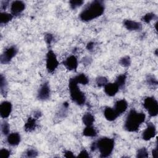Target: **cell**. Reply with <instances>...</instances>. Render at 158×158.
Masks as SVG:
<instances>
[{
	"label": "cell",
	"instance_id": "6da1fadb",
	"mask_svg": "<svg viewBox=\"0 0 158 158\" xmlns=\"http://www.w3.org/2000/svg\"><path fill=\"white\" fill-rule=\"evenodd\" d=\"M105 6L102 1L95 0L88 3L79 14L80 19L83 22H89L96 19L104 12Z\"/></svg>",
	"mask_w": 158,
	"mask_h": 158
},
{
	"label": "cell",
	"instance_id": "7a4b0ae2",
	"mask_svg": "<svg viewBox=\"0 0 158 158\" xmlns=\"http://www.w3.org/2000/svg\"><path fill=\"white\" fill-rule=\"evenodd\" d=\"M146 115L143 112H138L135 109H131L124 123V129L129 132H135L139 130L140 125L145 121Z\"/></svg>",
	"mask_w": 158,
	"mask_h": 158
},
{
	"label": "cell",
	"instance_id": "3957f363",
	"mask_svg": "<svg viewBox=\"0 0 158 158\" xmlns=\"http://www.w3.org/2000/svg\"><path fill=\"white\" fill-rule=\"evenodd\" d=\"M114 146V139L108 137H102L96 141L92 143L91 145V151L93 152L96 149H98L100 153V157L105 158L109 157L111 155Z\"/></svg>",
	"mask_w": 158,
	"mask_h": 158
},
{
	"label": "cell",
	"instance_id": "277c9868",
	"mask_svg": "<svg viewBox=\"0 0 158 158\" xmlns=\"http://www.w3.org/2000/svg\"><path fill=\"white\" fill-rule=\"evenodd\" d=\"M75 78H71L69 81V88L72 100L78 106H83L86 102V96L78 86Z\"/></svg>",
	"mask_w": 158,
	"mask_h": 158
},
{
	"label": "cell",
	"instance_id": "5b68a950",
	"mask_svg": "<svg viewBox=\"0 0 158 158\" xmlns=\"http://www.w3.org/2000/svg\"><path fill=\"white\" fill-rule=\"evenodd\" d=\"M143 106L150 117H156L158 114V102L154 97H147L144 99Z\"/></svg>",
	"mask_w": 158,
	"mask_h": 158
},
{
	"label": "cell",
	"instance_id": "8992f818",
	"mask_svg": "<svg viewBox=\"0 0 158 158\" xmlns=\"http://www.w3.org/2000/svg\"><path fill=\"white\" fill-rule=\"evenodd\" d=\"M59 63L57 60V57L51 49H49L46 54V69L49 73H52L58 67Z\"/></svg>",
	"mask_w": 158,
	"mask_h": 158
},
{
	"label": "cell",
	"instance_id": "52a82bcc",
	"mask_svg": "<svg viewBox=\"0 0 158 158\" xmlns=\"http://www.w3.org/2000/svg\"><path fill=\"white\" fill-rule=\"evenodd\" d=\"M18 52V48H17L16 46H11L3 52V53L1 55L0 57V62L2 64H7L10 60L13 57H14L17 53Z\"/></svg>",
	"mask_w": 158,
	"mask_h": 158
},
{
	"label": "cell",
	"instance_id": "ba28073f",
	"mask_svg": "<svg viewBox=\"0 0 158 158\" xmlns=\"http://www.w3.org/2000/svg\"><path fill=\"white\" fill-rule=\"evenodd\" d=\"M51 94L50 87L48 82H44L42 84L38 89L37 98L41 101H45L49 98Z\"/></svg>",
	"mask_w": 158,
	"mask_h": 158
},
{
	"label": "cell",
	"instance_id": "9c48e42d",
	"mask_svg": "<svg viewBox=\"0 0 158 158\" xmlns=\"http://www.w3.org/2000/svg\"><path fill=\"white\" fill-rule=\"evenodd\" d=\"M156 135V128L155 125L149 122L147 123L146 128L143 131L142 133V138L145 141H149L153 138Z\"/></svg>",
	"mask_w": 158,
	"mask_h": 158
},
{
	"label": "cell",
	"instance_id": "30bf717a",
	"mask_svg": "<svg viewBox=\"0 0 158 158\" xmlns=\"http://www.w3.org/2000/svg\"><path fill=\"white\" fill-rule=\"evenodd\" d=\"M62 64L65 67V68L70 71H77L78 65V60L77 57L73 55L68 57L65 60L63 61Z\"/></svg>",
	"mask_w": 158,
	"mask_h": 158
},
{
	"label": "cell",
	"instance_id": "8fae6325",
	"mask_svg": "<svg viewBox=\"0 0 158 158\" xmlns=\"http://www.w3.org/2000/svg\"><path fill=\"white\" fill-rule=\"evenodd\" d=\"M25 9V4L22 1H14L11 3L10 11L13 15L20 14Z\"/></svg>",
	"mask_w": 158,
	"mask_h": 158
},
{
	"label": "cell",
	"instance_id": "7c38bea8",
	"mask_svg": "<svg viewBox=\"0 0 158 158\" xmlns=\"http://www.w3.org/2000/svg\"><path fill=\"white\" fill-rule=\"evenodd\" d=\"M12 106L9 101H3L0 105V115L2 118H7L12 112Z\"/></svg>",
	"mask_w": 158,
	"mask_h": 158
},
{
	"label": "cell",
	"instance_id": "4fadbf2b",
	"mask_svg": "<svg viewBox=\"0 0 158 158\" xmlns=\"http://www.w3.org/2000/svg\"><path fill=\"white\" fill-rule=\"evenodd\" d=\"M123 25L128 30L130 31L141 30L142 28V25L141 23L129 19H126L123 21Z\"/></svg>",
	"mask_w": 158,
	"mask_h": 158
},
{
	"label": "cell",
	"instance_id": "5bb4252c",
	"mask_svg": "<svg viewBox=\"0 0 158 158\" xmlns=\"http://www.w3.org/2000/svg\"><path fill=\"white\" fill-rule=\"evenodd\" d=\"M128 107V103L125 99H120L115 102L114 105V110L119 116L122 114L124 113Z\"/></svg>",
	"mask_w": 158,
	"mask_h": 158
},
{
	"label": "cell",
	"instance_id": "9a60e30c",
	"mask_svg": "<svg viewBox=\"0 0 158 158\" xmlns=\"http://www.w3.org/2000/svg\"><path fill=\"white\" fill-rule=\"evenodd\" d=\"M118 86L114 83H107L104 86V92L109 96H115L119 90Z\"/></svg>",
	"mask_w": 158,
	"mask_h": 158
},
{
	"label": "cell",
	"instance_id": "2e32d148",
	"mask_svg": "<svg viewBox=\"0 0 158 158\" xmlns=\"http://www.w3.org/2000/svg\"><path fill=\"white\" fill-rule=\"evenodd\" d=\"M21 141V137L19 133L14 132L9 134L7 138V141L10 146H17Z\"/></svg>",
	"mask_w": 158,
	"mask_h": 158
},
{
	"label": "cell",
	"instance_id": "e0dca14e",
	"mask_svg": "<svg viewBox=\"0 0 158 158\" xmlns=\"http://www.w3.org/2000/svg\"><path fill=\"white\" fill-rule=\"evenodd\" d=\"M104 115L109 121H114L118 116L114 109L110 107H107L105 108L104 110Z\"/></svg>",
	"mask_w": 158,
	"mask_h": 158
},
{
	"label": "cell",
	"instance_id": "ac0fdd59",
	"mask_svg": "<svg viewBox=\"0 0 158 158\" xmlns=\"http://www.w3.org/2000/svg\"><path fill=\"white\" fill-rule=\"evenodd\" d=\"M36 118L29 117L24 125V130L27 132L33 131L36 127Z\"/></svg>",
	"mask_w": 158,
	"mask_h": 158
},
{
	"label": "cell",
	"instance_id": "d6986e66",
	"mask_svg": "<svg viewBox=\"0 0 158 158\" xmlns=\"http://www.w3.org/2000/svg\"><path fill=\"white\" fill-rule=\"evenodd\" d=\"M82 122L86 126H91L94 122V117L89 112L85 113L82 117Z\"/></svg>",
	"mask_w": 158,
	"mask_h": 158
},
{
	"label": "cell",
	"instance_id": "ffe728a7",
	"mask_svg": "<svg viewBox=\"0 0 158 158\" xmlns=\"http://www.w3.org/2000/svg\"><path fill=\"white\" fill-rule=\"evenodd\" d=\"M83 135L87 137H95L97 136V131L92 125L86 126L83 131Z\"/></svg>",
	"mask_w": 158,
	"mask_h": 158
},
{
	"label": "cell",
	"instance_id": "44dd1931",
	"mask_svg": "<svg viewBox=\"0 0 158 158\" xmlns=\"http://www.w3.org/2000/svg\"><path fill=\"white\" fill-rule=\"evenodd\" d=\"M0 88H1V93L3 96H6L7 94V83L5 77L2 74H1L0 78Z\"/></svg>",
	"mask_w": 158,
	"mask_h": 158
},
{
	"label": "cell",
	"instance_id": "7402d4cb",
	"mask_svg": "<svg viewBox=\"0 0 158 158\" xmlns=\"http://www.w3.org/2000/svg\"><path fill=\"white\" fill-rule=\"evenodd\" d=\"M14 17L12 14L6 13L5 12H1L0 15V22L1 24H6L10 22Z\"/></svg>",
	"mask_w": 158,
	"mask_h": 158
},
{
	"label": "cell",
	"instance_id": "603a6c76",
	"mask_svg": "<svg viewBox=\"0 0 158 158\" xmlns=\"http://www.w3.org/2000/svg\"><path fill=\"white\" fill-rule=\"evenodd\" d=\"M75 81L80 84L81 85H87L89 83V79L87 76L84 73H80L73 77Z\"/></svg>",
	"mask_w": 158,
	"mask_h": 158
},
{
	"label": "cell",
	"instance_id": "cb8c5ba5",
	"mask_svg": "<svg viewBox=\"0 0 158 158\" xmlns=\"http://www.w3.org/2000/svg\"><path fill=\"white\" fill-rule=\"evenodd\" d=\"M127 80V74L123 73L118 75L115 81V83L118 86L119 88H123L125 86Z\"/></svg>",
	"mask_w": 158,
	"mask_h": 158
},
{
	"label": "cell",
	"instance_id": "d4e9b609",
	"mask_svg": "<svg viewBox=\"0 0 158 158\" xmlns=\"http://www.w3.org/2000/svg\"><path fill=\"white\" fill-rule=\"evenodd\" d=\"M156 18H157V16H156V15L155 14L150 12V13H147L146 14H145L143 17L142 20L144 21L146 23H149L152 20L156 19Z\"/></svg>",
	"mask_w": 158,
	"mask_h": 158
},
{
	"label": "cell",
	"instance_id": "484cf974",
	"mask_svg": "<svg viewBox=\"0 0 158 158\" xmlns=\"http://www.w3.org/2000/svg\"><path fill=\"white\" fill-rule=\"evenodd\" d=\"M148 157V152L145 148H141L138 149L136 152V157L144 158Z\"/></svg>",
	"mask_w": 158,
	"mask_h": 158
},
{
	"label": "cell",
	"instance_id": "4316f807",
	"mask_svg": "<svg viewBox=\"0 0 158 158\" xmlns=\"http://www.w3.org/2000/svg\"><path fill=\"white\" fill-rule=\"evenodd\" d=\"M107 79L105 77L100 76L96 78V83L97 84V86L99 87H102L104 86L107 83Z\"/></svg>",
	"mask_w": 158,
	"mask_h": 158
},
{
	"label": "cell",
	"instance_id": "83f0119b",
	"mask_svg": "<svg viewBox=\"0 0 158 158\" xmlns=\"http://www.w3.org/2000/svg\"><path fill=\"white\" fill-rule=\"evenodd\" d=\"M119 64L121 65H122L123 67H129L131 64L130 57L129 56H125V57L121 58L119 60Z\"/></svg>",
	"mask_w": 158,
	"mask_h": 158
},
{
	"label": "cell",
	"instance_id": "f1b7e54d",
	"mask_svg": "<svg viewBox=\"0 0 158 158\" xmlns=\"http://www.w3.org/2000/svg\"><path fill=\"white\" fill-rule=\"evenodd\" d=\"M1 131L4 135H7L10 131L9 125L7 122H4L1 124Z\"/></svg>",
	"mask_w": 158,
	"mask_h": 158
},
{
	"label": "cell",
	"instance_id": "f546056e",
	"mask_svg": "<svg viewBox=\"0 0 158 158\" xmlns=\"http://www.w3.org/2000/svg\"><path fill=\"white\" fill-rule=\"evenodd\" d=\"M147 83L149 85L152 86L153 87H157V79L152 75H148L147 77Z\"/></svg>",
	"mask_w": 158,
	"mask_h": 158
},
{
	"label": "cell",
	"instance_id": "4dcf8cb0",
	"mask_svg": "<svg viewBox=\"0 0 158 158\" xmlns=\"http://www.w3.org/2000/svg\"><path fill=\"white\" fill-rule=\"evenodd\" d=\"M69 3H70V7L72 9H75L78 8V7L81 6L83 4V1L81 0H77V1L72 0V1H70L69 2Z\"/></svg>",
	"mask_w": 158,
	"mask_h": 158
},
{
	"label": "cell",
	"instance_id": "1f68e13d",
	"mask_svg": "<svg viewBox=\"0 0 158 158\" xmlns=\"http://www.w3.org/2000/svg\"><path fill=\"white\" fill-rule=\"evenodd\" d=\"M26 157H35L38 156V152L35 150V149H28L26 152Z\"/></svg>",
	"mask_w": 158,
	"mask_h": 158
},
{
	"label": "cell",
	"instance_id": "d6a6232c",
	"mask_svg": "<svg viewBox=\"0 0 158 158\" xmlns=\"http://www.w3.org/2000/svg\"><path fill=\"white\" fill-rule=\"evenodd\" d=\"M44 40L48 46H50L54 40V36L51 33H47L44 36Z\"/></svg>",
	"mask_w": 158,
	"mask_h": 158
},
{
	"label": "cell",
	"instance_id": "836d02e7",
	"mask_svg": "<svg viewBox=\"0 0 158 158\" xmlns=\"http://www.w3.org/2000/svg\"><path fill=\"white\" fill-rule=\"evenodd\" d=\"M10 155V151L6 149H1L0 150V157L1 158H8Z\"/></svg>",
	"mask_w": 158,
	"mask_h": 158
},
{
	"label": "cell",
	"instance_id": "e575fe53",
	"mask_svg": "<svg viewBox=\"0 0 158 158\" xmlns=\"http://www.w3.org/2000/svg\"><path fill=\"white\" fill-rule=\"evenodd\" d=\"M78 157H89V153L86 151V150L83 149L80 151V152L78 155Z\"/></svg>",
	"mask_w": 158,
	"mask_h": 158
},
{
	"label": "cell",
	"instance_id": "d590c367",
	"mask_svg": "<svg viewBox=\"0 0 158 158\" xmlns=\"http://www.w3.org/2000/svg\"><path fill=\"white\" fill-rule=\"evenodd\" d=\"M94 45H95V43L93 41H90L89 42L87 45H86V49L89 51H92L94 49Z\"/></svg>",
	"mask_w": 158,
	"mask_h": 158
},
{
	"label": "cell",
	"instance_id": "8d00e7d4",
	"mask_svg": "<svg viewBox=\"0 0 158 158\" xmlns=\"http://www.w3.org/2000/svg\"><path fill=\"white\" fill-rule=\"evenodd\" d=\"M64 156L65 157H74L75 156L73 154V153L69 151V150H66L64 152Z\"/></svg>",
	"mask_w": 158,
	"mask_h": 158
},
{
	"label": "cell",
	"instance_id": "74e56055",
	"mask_svg": "<svg viewBox=\"0 0 158 158\" xmlns=\"http://www.w3.org/2000/svg\"><path fill=\"white\" fill-rule=\"evenodd\" d=\"M9 1H1V9H2V10L6 9L7 6L9 5Z\"/></svg>",
	"mask_w": 158,
	"mask_h": 158
},
{
	"label": "cell",
	"instance_id": "f35d334b",
	"mask_svg": "<svg viewBox=\"0 0 158 158\" xmlns=\"http://www.w3.org/2000/svg\"><path fill=\"white\" fill-rule=\"evenodd\" d=\"M91 59L89 57H85V58H83L82 59V61H81V62L83 64V65L84 64L85 65H88L91 63Z\"/></svg>",
	"mask_w": 158,
	"mask_h": 158
},
{
	"label": "cell",
	"instance_id": "ab89813d",
	"mask_svg": "<svg viewBox=\"0 0 158 158\" xmlns=\"http://www.w3.org/2000/svg\"><path fill=\"white\" fill-rule=\"evenodd\" d=\"M152 154L153 157L154 158H157V156H158V151H157V145H156V148L152 151Z\"/></svg>",
	"mask_w": 158,
	"mask_h": 158
},
{
	"label": "cell",
	"instance_id": "60d3db41",
	"mask_svg": "<svg viewBox=\"0 0 158 158\" xmlns=\"http://www.w3.org/2000/svg\"><path fill=\"white\" fill-rule=\"evenodd\" d=\"M41 115H42V114L40 110H36V111L35 112L34 118H36V119H38L39 117H40L41 116Z\"/></svg>",
	"mask_w": 158,
	"mask_h": 158
}]
</instances>
